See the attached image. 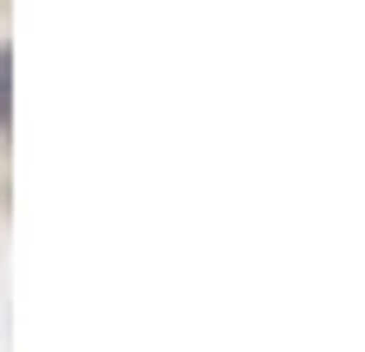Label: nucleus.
I'll use <instances>...</instances> for the list:
<instances>
[{
  "label": "nucleus",
  "instance_id": "obj_1",
  "mask_svg": "<svg viewBox=\"0 0 365 352\" xmlns=\"http://www.w3.org/2000/svg\"><path fill=\"white\" fill-rule=\"evenodd\" d=\"M0 124H7V53H0Z\"/></svg>",
  "mask_w": 365,
  "mask_h": 352
}]
</instances>
